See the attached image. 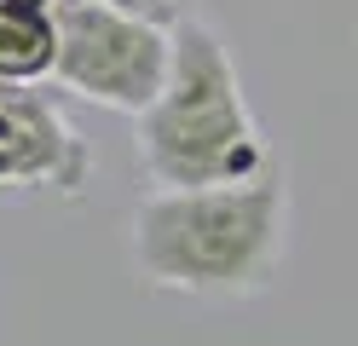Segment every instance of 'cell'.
I'll return each instance as SVG.
<instances>
[{
    "mask_svg": "<svg viewBox=\"0 0 358 346\" xmlns=\"http://www.w3.org/2000/svg\"><path fill=\"white\" fill-rule=\"evenodd\" d=\"M289 248V185L272 161L243 185L150 191L133 208V266L150 289L249 300L278 283Z\"/></svg>",
    "mask_w": 358,
    "mask_h": 346,
    "instance_id": "obj_1",
    "label": "cell"
},
{
    "mask_svg": "<svg viewBox=\"0 0 358 346\" xmlns=\"http://www.w3.org/2000/svg\"><path fill=\"white\" fill-rule=\"evenodd\" d=\"M139 122V168L156 191L243 185L272 168V145L243 99L226 35L203 17L173 23L168 81Z\"/></svg>",
    "mask_w": 358,
    "mask_h": 346,
    "instance_id": "obj_2",
    "label": "cell"
},
{
    "mask_svg": "<svg viewBox=\"0 0 358 346\" xmlns=\"http://www.w3.org/2000/svg\"><path fill=\"white\" fill-rule=\"evenodd\" d=\"M52 81L87 104L145 115L168 81L173 29L122 12L110 0H52Z\"/></svg>",
    "mask_w": 358,
    "mask_h": 346,
    "instance_id": "obj_3",
    "label": "cell"
},
{
    "mask_svg": "<svg viewBox=\"0 0 358 346\" xmlns=\"http://www.w3.org/2000/svg\"><path fill=\"white\" fill-rule=\"evenodd\" d=\"M93 179L81 127L35 81H0V191H64Z\"/></svg>",
    "mask_w": 358,
    "mask_h": 346,
    "instance_id": "obj_4",
    "label": "cell"
},
{
    "mask_svg": "<svg viewBox=\"0 0 358 346\" xmlns=\"http://www.w3.org/2000/svg\"><path fill=\"white\" fill-rule=\"evenodd\" d=\"M52 52H58L52 12L6 6V0H0V81H41V75H52Z\"/></svg>",
    "mask_w": 358,
    "mask_h": 346,
    "instance_id": "obj_5",
    "label": "cell"
},
{
    "mask_svg": "<svg viewBox=\"0 0 358 346\" xmlns=\"http://www.w3.org/2000/svg\"><path fill=\"white\" fill-rule=\"evenodd\" d=\"M110 6L139 12V17H150V23H162V29H173V23H185V17H196V0H110Z\"/></svg>",
    "mask_w": 358,
    "mask_h": 346,
    "instance_id": "obj_6",
    "label": "cell"
},
{
    "mask_svg": "<svg viewBox=\"0 0 358 346\" xmlns=\"http://www.w3.org/2000/svg\"><path fill=\"white\" fill-rule=\"evenodd\" d=\"M6 6H35V12H52V0H6Z\"/></svg>",
    "mask_w": 358,
    "mask_h": 346,
    "instance_id": "obj_7",
    "label": "cell"
}]
</instances>
